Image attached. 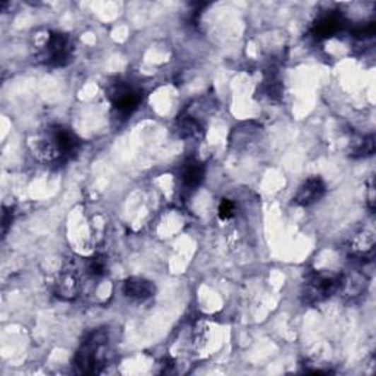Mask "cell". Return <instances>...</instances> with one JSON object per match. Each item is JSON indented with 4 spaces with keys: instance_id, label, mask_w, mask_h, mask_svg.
I'll list each match as a JSON object with an SVG mask.
<instances>
[{
    "instance_id": "cell-1",
    "label": "cell",
    "mask_w": 376,
    "mask_h": 376,
    "mask_svg": "<svg viewBox=\"0 0 376 376\" xmlns=\"http://www.w3.org/2000/svg\"><path fill=\"white\" fill-rule=\"evenodd\" d=\"M107 332L99 329L93 332L80 347L77 356H75V368L80 373L86 375L99 373L107 363Z\"/></svg>"
},
{
    "instance_id": "cell-2",
    "label": "cell",
    "mask_w": 376,
    "mask_h": 376,
    "mask_svg": "<svg viewBox=\"0 0 376 376\" xmlns=\"http://www.w3.org/2000/svg\"><path fill=\"white\" fill-rule=\"evenodd\" d=\"M343 286V276L328 274V272H319L310 276L306 288L307 302L319 303L324 300L329 298L332 294L341 290Z\"/></svg>"
},
{
    "instance_id": "cell-3",
    "label": "cell",
    "mask_w": 376,
    "mask_h": 376,
    "mask_svg": "<svg viewBox=\"0 0 376 376\" xmlns=\"http://www.w3.org/2000/svg\"><path fill=\"white\" fill-rule=\"evenodd\" d=\"M80 140L71 129L64 127H54L50 131L47 141V156L50 159H65L77 152Z\"/></svg>"
},
{
    "instance_id": "cell-4",
    "label": "cell",
    "mask_w": 376,
    "mask_h": 376,
    "mask_svg": "<svg viewBox=\"0 0 376 376\" xmlns=\"http://www.w3.org/2000/svg\"><path fill=\"white\" fill-rule=\"evenodd\" d=\"M43 58L46 59V64L54 66L68 64L71 58V43L68 37L59 33H52L45 47Z\"/></svg>"
},
{
    "instance_id": "cell-5",
    "label": "cell",
    "mask_w": 376,
    "mask_h": 376,
    "mask_svg": "<svg viewBox=\"0 0 376 376\" xmlns=\"http://www.w3.org/2000/svg\"><path fill=\"white\" fill-rule=\"evenodd\" d=\"M110 100L114 107L122 115H131L141 102L140 93L127 84H118L110 94Z\"/></svg>"
},
{
    "instance_id": "cell-6",
    "label": "cell",
    "mask_w": 376,
    "mask_h": 376,
    "mask_svg": "<svg viewBox=\"0 0 376 376\" xmlns=\"http://www.w3.org/2000/svg\"><path fill=\"white\" fill-rule=\"evenodd\" d=\"M325 192H327V187L324 181L319 177H313V178H309L302 187L298 188L294 201L298 206H310L321 200L325 196Z\"/></svg>"
},
{
    "instance_id": "cell-7",
    "label": "cell",
    "mask_w": 376,
    "mask_h": 376,
    "mask_svg": "<svg viewBox=\"0 0 376 376\" xmlns=\"http://www.w3.org/2000/svg\"><path fill=\"white\" fill-rule=\"evenodd\" d=\"M124 295L133 302H146L150 297L155 295V286L144 278H128L122 287Z\"/></svg>"
},
{
    "instance_id": "cell-8",
    "label": "cell",
    "mask_w": 376,
    "mask_h": 376,
    "mask_svg": "<svg viewBox=\"0 0 376 376\" xmlns=\"http://www.w3.org/2000/svg\"><path fill=\"white\" fill-rule=\"evenodd\" d=\"M343 27V16L340 13H328L315 24L313 33L317 39H329Z\"/></svg>"
},
{
    "instance_id": "cell-9",
    "label": "cell",
    "mask_w": 376,
    "mask_h": 376,
    "mask_svg": "<svg viewBox=\"0 0 376 376\" xmlns=\"http://www.w3.org/2000/svg\"><path fill=\"white\" fill-rule=\"evenodd\" d=\"M204 178V168L201 163L196 160H188L182 171H181V180L182 185L187 190H196V188L203 182Z\"/></svg>"
},
{
    "instance_id": "cell-10",
    "label": "cell",
    "mask_w": 376,
    "mask_h": 376,
    "mask_svg": "<svg viewBox=\"0 0 376 376\" xmlns=\"http://www.w3.org/2000/svg\"><path fill=\"white\" fill-rule=\"evenodd\" d=\"M59 297L71 300L78 294V278L74 271H65L58 281V288H56Z\"/></svg>"
},
{
    "instance_id": "cell-11",
    "label": "cell",
    "mask_w": 376,
    "mask_h": 376,
    "mask_svg": "<svg viewBox=\"0 0 376 376\" xmlns=\"http://www.w3.org/2000/svg\"><path fill=\"white\" fill-rule=\"evenodd\" d=\"M106 269H107V263L103 256H93L86 263V272L93 278L103 276L106 274Z\"/></svg>"
},
{
    "instance_id": "cell-12",
    "label": "cell",
    "mask_w": 376,
    "mask_h": 376,
    "mask_svg": "<svg viewBox=\"0 0 376 376\" xmlns=\"http://www.w3.org/2000/svg\"><path fill=\"white\" fill-rule=\"evenodd\" d=\"M178 128H180V133L184 137H193V136H197L200 133L201 125L197 119L187 115L178 121Z\"/></svg>"
},
{
    "instance_id": "cell-13",
    "label": "cell",
    "mask_w": 376,
    "mask_h": 376,
    "mask_svg": "<svg viewBox=\"0 0 376 376\" xmlns=\"http://www.w3.org/2000/svg\"><path fill=\"white\" fill-rule=\"evenodd\" d=\"M234 212H235V204L228 199H222V201L219 204V209H218L219 218L222 221H227V219L234 216Z\"/></svg>"
}]
</instances>
